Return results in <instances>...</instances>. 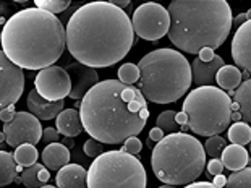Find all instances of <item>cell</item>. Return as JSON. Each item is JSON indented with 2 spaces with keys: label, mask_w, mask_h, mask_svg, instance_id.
<instances>
[{
  "label": "cell",
  "mask_w": 251,
  "mask_h": 188,
  "mask_svg": "<svg viewBox=\"0 0 251 188\" xmlns=\"http://www.w3.org/2000/svg\"><path fill=\"white\" fill-rule=\"evenodd\" d=\"M212 184H214L216 187H219V188H224V187L227 185V179L222 174L221 175H216L214 179H212Z\"/></svg>",
  "instance_id": "42"
},
{
  "label": "cell",
  "mask_w": 251,
  "mask_h": 188,
  "mask_svg": "<svg viewBox=\"0 0 251 188\" xmlns=\"http://www.w3.org/2000/svg\"><path fill=\"white\" fill-rule=\"evenodd\" d=\"M119 80L125 84H135L140 81V68L135 63H124L119 68Z\"/></svg>",
  "instance_id": "29"
},
{
  "label": "cell",
  "mask_w": 251,
  "mask_h": 188,
  "mask_svg": "<svg viewBox=\"0 0 251 188\" xmlns=\"http://www.w3.org/2000/svg\"><path fill=\"white\" fill-rule=\"evenodd\" d=\"M25 89L23 68L15 65L10 58L0 52V107H7L18 103Z\"/></svg>",
  "instance_id": "12"
},
{
  "label": "cell",
  "mask_w": 251,
  "mask_h": 188,
  "mask_svg": "<svg viewBox=\"0 0 251 188\" xmlns=\"http://www.w3.org/2000/svg\"><path fill=\"white\" fill-rule=\"evenodd\" d=\"M226 188H251V167L233 172L227 179Z\"/></svg>",
  "instance_id": "27"
},
{
  "label": "cell",
  "mask_w": 251,
  "mask_h": 188,
  "mask_svg": "<svg viewBox=\"0 0 251 188\" xmlns=\"http://www.w3.org/2000/svg\"><path fill=\"white\" fill-rule=\"evenodd\" d=\"M42 188H58V187H54V185H44Z\"/></svg>",
  "instance_id": "49"
},
{
  "label": "cell",
  "mask_w": 251,
  "mask_h": 188,
  "mask_svg": "<svg viewBox=\"0 0 251 188\" xmlns=\"http://www.w3.org/2000/svg\"><path fill=\"white\" fill-rule=\"evenodd\" d=\"M63 107H65L63 101L50 103V101L42 98L36 89H31L28 94V109L31 110V114L36 115L37 119H41V120L57 119V117L62 114Z\"/></svg>",
  "instance_id": "16"
},
{
  "label": "cell",
  "mask_w": 251,
  "mask_h": 188,
  "mask_svg": "<svg viewBox=\"0 0 251 188\" xmlns=\"http://www.w3.org/2000/svg\"><path fill=\"white\" fill-rule=\"evenodd\" d=\"M55 123H57L58 133H62V135L67 136V138L78 136L79 133L84 130L83 122H81V115H79V110H76V109L62 110V114L57 117Z\"/></svg>",
  "instance_id": "19"
},
{
  "label": "cell",
  "mask_w": 251,
  "mask_h": 188,
  "mask_svg": "<svg viewBox=\"0 0 251 188\" xmlns=\"http://www.w3.org/2000/svg\"><path fill=\"white\" fill-rule=\"evenodd\" d=\"M135 44L130 17L112 2L79 7L67 25V47L79 63L105 68L120 62Z\"/></svg>",
  "instance_id": "1"
},
{
  "label": "cell",
  "mask_w": 251,
  "mask_h": 188,
  "mask_svg": "<svg viewBox=\"0 0 251 188\" xmlns=\"http://www.w3.org/2000/svg\"><path fill=\"white\" fill-rule=\"evenodd\" d=\"M21 179L26 188H42L50 179L49 169L44 164H34L31 167H26L21 172Z\"/></svg>",
  "instance_id": "21"
},
{
  "label": "cell",
  "mask_w": 251,
  "mask_h": 188,
  "mask_svg": "<svg viewBox=\"0 0 251 188\" xmlns=\"http://www.w3.org/2000/svg\"><path fill=\"white\" fill-rule=\"evenodd\" d=\"M88 188H146V170L128 153H102L88 169Z\"/></svg>",
  "instance_id": "8"
},
{
  "label": "cell",
  "mask_w": 251,
  "mask_h": 188,
  "mask_svg": "<svg viewBox=\"0 0 251 188\" xmlns=\"http://www.w3.org/2000/svg\"><path fill=\"white\" fill-rule=\"evenodd\" d=\"M21 165L17 164L15 156L7 151H0V187L5 188L7 185L13 184L18 177Z\"/></svg>",
  "instance_id": "22"
},
{
  "label": "cell",
  "mask_w": 251,
  "mask_h": 188,
  "mask_svg": "<svg viewBox=\"0 0 251 188\" xmlns=\"http://www.w3.org/2000/svg\"><path fill=\"white\" fill-rule=\"evenodd\" d=\"M42 162L49 170H60L70 164V149L63 143L47 144L42 151Z\"/></svg>",
  "instance_id": "18"
},
{
  "label": "cell",
  "mask_w": 251,
  "mask_h": 188,
  "mask_svg": "<svg viewBox=\"0 0 251 188\" xmlns=\"http://www.w3.org/2000/svg\"><path fill=\"white\" fill-rule=\"evenodd\" d=\"M183 112L188 128L200 136H216L232 123V99L216 86H200L186 96Z\"/></svg>",
  "instance_id": "7"
},
{
  "label": "cell",
  "mask_w": 251,
  "mask_h": 188,
  "mask_svg": "<svg viewBox=\"0 0 251 188\" xmlns=\"http://www.w3.org/2000/svg\"><path fill=\"white\" fill-rule=\"evenodd\" d=\"M214 57H216V54H214V51H212V49H202L200 52V58H201L202 62H209Z\"/></svg>",
  "instance_id": "38"
},
{
  "label": "cell",
  "mask_w": 251,
  "mask_h": 188,
  "mask_svg": "<svg viewBox=\"0 0 251 188\" xmlns=\"http://www.w3.org/2000/svg\"><path fill=\"white\" fill-rule=\"evenodd\" d=\"M112 3L115 5V7H119V8H125L130 5V0H112Z\"/></svg>",
  "instance_id": "43"
},
{
  "label": "cell",
  "mask_w": 251,
  "mask_h": 188,
  "mask_svg": "<svg viewBox=\"0 0 251 188\" xmlns=\"http://www.w3.org/2000/svg\"><path fill=\"white\" fill-rule=\"evenodd\" d=\"M185 188H219L214 184H209V182H193L190 185H185Z\"/></svg>",
  "instance_id": "39"
},
{
  "label": "cell",
  "mask_w": 251,
  "mask_h": 188,
  "mask_svg": "<svg viewBox=\"0 0 251 188\" xmlns=\"http://www.w3.org/2000/svg\"><path fill=\"white\" fill-rule=\"evenodd\" d=\"M175 112L174 110H165L161 115L157 117V127L161 128L162 132H169V133H177L178 132V123L175 122Z\"/></svg>",
  "instance_id": "30"
},
{
  "label": "cell",
  "mask_w": 251,
  "mask_h": 188,
  "mask_svg": "<svg viewBox=\"0 0 251 188\" xmlns=\"http://www.w3.org/2000/svg\"><path fill=\"white\" fill-rule=\"evenodd\" d=\"M232 58L238 68L251 75V20L240 26L233 36Z\"/></svg>",
  "instance_id": "14"
},
{
  "label": "cell",
  "mask_w": 251,
  "mask_h": 188,
  "mask_svg": "<svg viewBox=\"0 0 251 188\" xmlns=\"http://www.w3.org/2000/svg\"><path fill=\"white\" fill-rule=\"evenodd\" d=\"M247 167H251V158L248 159V165H247Z\"/></svg>",
  "instance_id": "50"
},
{
  "label": "cell",
  "mask_w": 251,
  "mask_h": 188,
  "mask_svg": "<svg viewBox=\"0 0 251 188\" xmlns=\"http://www.w3.org/2000/svg\"><path fill=\"white\" fill-rule=\"evenodd\" d=\"M204 149H206V154L211 156V159H219L222 156V151L226 149V139L217 135L207 138Z\"/></svg>",
  "instance_id": "31"
},
{
  "label": "cell",
  "mask_w": 251,
  "mask_h": 188,
  "mask_svg": "<svg viewBox=\"0 0 251 188\" xmlns=\"http://www.w3.org/2000/svg\"><path fill=\"white\" fill-rule=\"evenodd\" d=\"M224 170V162L221 159H211L207 162V172H209L211 177H216V175H221Z\"/></svg>",
  "instance_id": "34"
},
{
  "label": "cell",
  "mask_w": 251,
  "mask_h": 188,
  "mask_svg": "<svg viewBox=\"0 0 251 188\" xmlns=\"http://www.w3.org/2000/svg\"><path fill=\"white\" fill-rule=\"evenodd\" d=\"M165 135H164V132L161 130V128L159 127H154L151 132H149V138L152 139V141H156V143H159L161 141V139L164 138Z\"/></svg>",
  "instance_id": "37"
},
{
  "label": "cell",
  "mask_w": 251,
  "mask_h": 188,
  "mask_svg": "<svg viewBox=\"0 0 251 188\" xmlns=\"http://www.w3.org/2000/svg\"><path fill=\"white\" fill-rule=\"evenodd\" d=\"M240 120H242V114H240V112H232V122L237 123Z\"/></svg>",
  "instance_id": "44"
},
{
  "label": "cell",
  "mask_w": 251,
  "mask_h": 188,
  "mask_svg": "<svg viewBox=\"0 0 251 188\" xmlns=\"http://www.w3.org/2000/svg\"><path fill=\"white\" fill-rule=\"evenodd\" d=\"M159 188H175L174 185H162V187H159Z\"/></svg>",
  "instance_id": "48"
},
{
  "label": "cell",
  "mask_w": 251,
  "mask_h": 188,
  "mask_svg": "<svg viewBox=\"0 0 251 188\" xmlns=\"http://www.w3.org/2000/svg\"><path fill=\"white\" fill-rule=\"evenodd\" d=\"M131 25L138 37L146 41H157L169 34L170 15L169 10L156 2L140 5L133 13Z\"/></svg>",
  "instance_id": "9"
},
{
  "label": "cell",
  "mask_w": 251,
  "mask_h": 188,
  "mask_svg": "<svg viewBox=\"0 0 251 188\" xmlns=\"http://www.w3.org/2000/svg\"><path fill=\"white\" fill-rule=\"evenodd\" d=\"M65 47L67 28L55 15L37 7L20 10L3 25L2 52L21 68L52 67Z\"/></svg>",
  "instance_id": "3"
},
{
  "label": "cell",
  "mask_w": 251,
  "mask_h": 188,
  "mask_svg": "<svg viewBox=\"0 0 251 188\" xmlns=\"http://www.w3.org/2000/svg\"><path fill=\"white\" fill-rule=\"evenodd\" d=\"M151 165L154 175L165 185H190L204 170L206 149L188 133H170L154 146Z\"/></svg>",
  "instance_id": "6"
},
{
  "label": "cell",
  "mask_w": 251,
  "mask_h": 188,
  "mask_svg": "<svg viewBox=\"0 0 251 188\" xmlns=\"http://www.w3.org/2000/svg\"><path fill=\"white\" fill-rule=\"evenodd\" d=\"M15 184H23V179H21V177H17V179H15Z\"/></svg>",
  "instance_id": "46"
},
{
  "label": "cell",
  "mask_w": 251,
  "mask_h": 188,
  "mask_svg": "<svg viewBox=\"0 0 251 188\" xmlns=\"http://www.w3.org/2000/svg\"><path fill=\"white\" fill-rule=\"evenodd\" d=\"M63 144H65V146L70 149V148H73L75 146V139L73 138H65V141H63Z\"/></svg>",
  "instance_id": "45"
},
{
  "label": "cell",
  "mask_w": 251,
  "mask_h": 188,
  "mask_svg": "<svg viewBox=\"0 0 251 188\" xmlns=\"http://www.w3.org/2000/svg\"><path fill=\"white\" fill-rule=\"evenodd\" d=\"M42 138H44V141L49 143V144L58 143V130L57 128H52V127L46 128L44 133H42Z\"/></svg>",
  "instance_id": "35"
},
{
  "label": "cell",
  "mask_w": 251,
  "mask_h": 188,
  "mask_svg": "<svg viewBox=\"0 0 251 188\" xmlns=\"http://www.w3.org/2000/svg\"><path fill=\"white\" fill-rule=\"evenodd\" d=\"M248 153L251 154V143H250V148H248Z\"/></svg>",
  "instance_id": "51"
},
{
  "label": "cell",
  "mask_w": 251,
  "mask_h": 188,
  "mask_svg": "<svg viewBox=\"0 0 251 188\" xmlns=\"http://www.w3.org/2000/svg\"><path fill=\"white\" fill-rule=\"evenodd\" d=\"M65 70L68 72V75H70V80H72L70 98L75 101L83 99L84 96L99 83V75L96 72V68L83 65V63H79V62L70 63Z\"/></svg>",
  "instance_id": "13"
},
{
  "label": "cell",
  "mask_w": 251,
  "mask_h": 188,
  "mask_svg": "<svg viewBox=\"0 0 251 188\" xmlns=\"http://www.w3.org/2000/svg\"><path fill=\"white\" fill-rule=\"evenodd\" d=\"M175 122H177L178 125H181V127L188 125V115H186L185 112H178V114L175 115Z\"/></svg>",
  "instance_id": "40"
},
{
  "label": "cell",
  "mask_w": 251,
  "mask_h": 188,
  "mask_svg": "<svg viewBox=\"0 0 251 188\" xmlns=\"http://www.w3.org/2000/svg\"><path fill=\"white\" fill-rule=\"evenodd\" d=\"M247 13H240V15H237V17L233 18V25L237 26V29L240 28V26H243L245 23H247Z\"/></svg>",
  "instance_id": "41"
},
{
  "label": "cell",
  "mask_w": 251,
  "mask_h": 188,
  "mask_svg": "<svg viewBox=\"0 0 251 188\" xmlns=\"http://www.w3.org/2000/svg\"><path fill=\"white\" fill-rule=\"evenodd\" d=\"M104 153V146L102 143L98 141V139L94 138H89L86 143H84V154L89 156V158H98V156H100Z\"/></svg>",
  "instance_id": "32"
},
{
  "label": "cell",
  "mask_w": 251,
  "mask_h": 188,
  "mask_svg": "<svg viewBox=\"0 0 251 188\" xmlns=\"http://www.w3.org/2000/svg\"><path fill=\"white\" fill-rule=\"evenodd\" d=\"M58 188H88V170L78 164H67L55 177Z\"/></svg>",
  "instance_id": "17"
},
{
  "label": "cell",
  "mask_w": 251,
  "mask_h": 188,
  "mask_svg": "<svg viewBox=\"0 0 251 188\" xmlns=\"http://www.w3.org/2000/svg\"><path fill=\"white\" fill-rule=\"evenodd\" d=\"M247 20H248V21L251 20V10H248V12H247Z\"/></svg>",
  "instance_id": "47"
},
{
  "label": "cell",
  "mask_w": 251,
  "mask_h": 188,
  "mask_svg": "<svg viewBox=\"0 0 251 188\" xmlns=\"http://www.w3.org/2000/svg\"><path fill=\"white\" fill-rule=\"evenodd\" d=\"M216 83L219 84V88H221V89L233 91L235 88H238V86L242 84V73H240L238 67L224 65L217 72Z\"/></svg>",
  "instance_id": "24"
},
{
  "label": "cell",
  "mask_w": 251,
  "mask_h": 188,
  "mask_svg": "<svg viewBox=\"0 0 251 188\" xmlns=\"http://www.w3.org/2000/svg\"><path fill=\"white\" fill-rule=\"evenodd\" d=\"M226 62L221 55H216L209 62H202L200 57L195 58L191 63V75H193V83L200 86H212L216 83L217 72L221 70Z\"/></svg>",
  "instance_id": "15"
},
{
  "label": "cell",
  "mask_w": 251,
  "mask_h": 188,
  "mask_svg": "<svg viewBox=\"0 0 251 188\" xmlns=\"http://www.w3.org/2000/svg\"><path fill=\"white\" fill-rule=\"evenodd\" d=\"M248 159H250L248 149H245L243 146H238V144L226 146V149H224L222 156H221L224 167L232 170V172H237V170H242L247 167Z\"/></svg>",
  "instance_id": "20"
},
{
  "label": "cell",
  "mask_w": 251,
  "mask_h": 188,
  "mask_svg": "<svg viewBox=\"0 0 251 188\" xmlns=\"http://www.w3.org/2000/svg\"><path fill=\"white\" fill-rule=\"evenodd\" d=\"M36 7L52 15L62 13L70 7V0H36Z\"/></svg>",
  "instance_id": "28"
},
{
  "label": "cell",
  "mask_w": 251,
  "mask_h": 188,
  "mask_svg": "<svg viewBox=\"0 0 251 188\" xmlns=\"http://www.w3.org/2000/svg\"><path fill=\"white\" fill-rule=\"evenodd\" d=\"M15 115H17V112H15L13 106L7 107V109H2V112H0V119H2L3 123H10L15 119Z\"/></svg>",
  "instance_id": "36"
},
{
  "label": "cell",
  "mask_w": 251,
  "mask_h": 188,
  "mask_svg": "<svg viewBox=\"0 0 251 188\" xmlns=\"http://www.w3.org/2000/svg\"><path fill=\"white\" fill-rule=\"evenodd\" d=\"M79 115L89 136L105 144H120L144 130L149 119L148 99L133 84L105 80L81 99Z\"/></svg>",
  "instance_id": "2"
},
{
  "label": "cell",
  "mask_w": 251,
  "mask_h": 188,
  "mask_svg": "<svg viewBox=\"0 0 251 188\" xmlns=\"http://www.w3.org/2000/svg\"><path fill=\"white\" fill-rule=\"evenodd\" d=\"M233 103H237L240 107V114H242V120L251 123V78L238 86L235 91Z\"/></svg>",
  "instance_id": "23"
},
{
  "label": "cell",
  "mask_w": 251,
  "mask_h": 188,
  "mask_svg": "<svg viewBox=\"0 0 251 188\" xmlns=\"http://www.w3.org/2000/svg\"><path fill=\"white\" fill-rule=\"evenodd\" d=\"M5 141L8 146L18 148L21 144H36L42 139L41 122L31 112H17L10 123H3Z\"/></svg>",
  "instance_id": "10"
},
{
  "label": "cell",
  "mask_w": 251,
  "mask_h": 188,
  "mask_svg": "<svg viewBox=\"0 0 251 188\" xmlns=\"http://www.w3.org/2000/svg\"><path fill=\"white\" fill-rule=\"evenodd\" d=\"M227 138L230 139L232 144H238V146H245V144L251 143V127L247 122H237L228 127Z\"/></svg>",
  "instance_id": "25"
},
{
  "label": "cell",
  "mask_w": 251,
  "mask_h": 188,
  "mask_svg": "<svg viewBox=\"0 0 251 188\" xmlns=\"http://www.w3.org/2000/svg\"><path fill=\"white\" fill-rule=\"evenodd\" d=\"M169 39L186 54L219 49L232 29V8L226 0H174L169 5Z\"/></svg>",
  "instance_id": "4"
},
{
  "label": "cell",
  "mask_w": 251,
  "mask_h": 188,
  "mask_svg": "<svg viewBox=\"0 0 251 188\" xmlns=\"http://www.w3.org/2000/svg\"><path fill=\"white\" fill-rule=\"evenodd\" d=\"M138 68L141 93L154 104L177 103L193 83L190 62L174 49H156L146 54Z\"/></svg>",
  "instance_id": "5"
},
{
  "label": "cell",
  "mask_w": 251,
  "mask_h": 188,
  "mask_svg": "<svg viewBox=\"0 0 251 188\" xmlns=\"http://www.w3.org/2000/svg\"><path fill=\"white\" fill-rule=\"evenodd\" d=\"M15 161L21 167H31V165L36 164L37 158H39V153L34 148V144H21L17 149H15Z\"/></svg>",
  "instance_id": "26"
},
{
  "label": "cell",
  "mask_w": 251,
  "mask_h": 188,
  "mask_svg": "<svg viewBox=\"0 0 251 188\" xmlns=\"http://www.w3.org/2000/svg\"><path fill=\"white\" fill-rule=\"evenodd\" d=\"M141 148H143V143L140 141V139H138L136 136H131L124 143V149H122V151L131 154V156H136V154H140Z\"/></svg>",
  "instance_id": "33"
},
{
  "label": "cell",
  "mask_w": 251,
  "mask_h": 188,
  "mask_svg": "<svg viewBox=\"0 0 251 188\" xmlns=\"http://www.w3.org/2000/svg\"><path fill=\"white\" fill-rule=\"evenodd\" d=\"M36 91L42 98L50 101V103H57V101H63L67 96L72 93V80L70 75L65 68L52 65L37 73L34 80Z\"/></svg>",
  "instance_id": "11"
}]
</instances>
